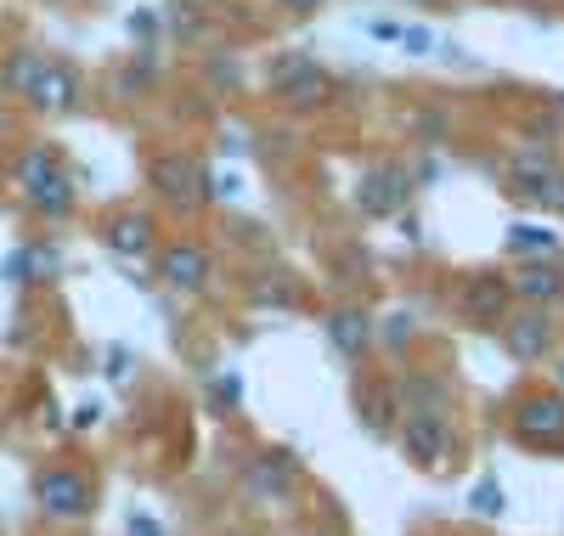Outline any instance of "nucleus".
<instances>
[{
	"label": "nucleus",
	"mask_w": 564,
	"mask_h": 536,
	"mask_svg": "<svg viewBox=\"0 0 564 536\" xmlns=\"http://www.w3.org/2000/svg\"><path fill=\"white\" fill-rule=\"evenodd\" d=\"M209 401L231 412V407L243 401V378H238V373H215V378H209Z\"/></svg>",
	"instance_id": "5701e85b"
},
{
	"label": "nucleus",
	"mask_w": 564,
	"mask_h": 536,
	"mask_svg": "<svg viewBox=\"0 0 564 536\" xmlns=\"http://www.w3.org/2000/svg\"><path fill=\"white\" fill-rule=\"evenodd\" d=\"M384 339H390V345H406V339H412V317H406V311H395V317H390V328H384Z\"/></svg>",
	"instance_id": "cd10ccee"
},
{
	"label": "nucleus",
	"mask_w": 564,
	"mask_h": 536,
	"mask_svg": "<svg viewBox=\"0 0 564 536\" xmlns=\"http://www.w3.org/2000/svg\"><path fill=\"white\" fill-rule=\"evenodd\" d=\"M63 266L57 249H40V243H29V249H18L7 266H0V277H12V282H40V277H52Z\"/></svg>",
	"instance_id": "f3484780"
},
{
	"label": "nucleus",
	"mask_w": 564,
	"mask_h": 536,
	"mask_svg": "<svg viewBox=\"0 0 564 536\" xmlns=\"http://www.w3.org/2000/svg\"><path fill=\"white\" fill-rule=\"evenodd\" d=\"M23 96H29V108H40V114H74L79 108V79L63 63H45Z\"/></svg>",
	"instance_id": "9b49d317"
},
{
	"label": "nucleus",
	"mask_w": 564,
	"mask_h": 536,
	"mask_svg": "<svg viewBox=\"0 0 564 536\" xmlns=\"http://www.w3.org/2000/svg\"><path fill=\"white\" fill-rule=\"evenodd\" d=\"M390 418H395V389H390V384L367 389V396H361V424H367L372 435H384V429H390Z\"/></svg>",
	"instance_id": "412c9836"
},
{
	"label": "nucleus",
	"mask_w": 564,
	"mask_h": 536,
	"mask_svg": "<svg viewBox=\"0 0 564 536\" xmlns=\"http://www.w3.org/2000/svg\"><path fill=\"white\" fill-rule=\"evenodd\" d=\"M18 192H23V204L40 210L45 221H63L74 210V175L45 153V148H29L18 159Z\"/></svg>",
	"instance_id": "f257e3e1"
},
{
	"label": "nucleus",
	"mask_w": 564,
	"mask_h": 536,
	"mask_svg": "<svg viewBox=\"0 0 564 536\" xmlns=\"http://www.w3.org/2000/svg\"><path fill=\"white\" fill-rule=\"evenodd\" d=\"M401 401L417 412H446V384L441 378H406L401 384Z\"/></svg>",
	"instance_id": "aec40b11"
},
{
	"label": "nucleus",
	"mask_w": 564,
	"mask_h": 536,
	"mask_svg": "<svg viewBox=\"0 0 564 536\" xmlns=\"http://www.w3.org/2000/svg\"><path fill=\"white\" fill-rule=\"evenodd\" d=\"M124 530H130V536H164V525H159V519H153V514H148V508H135V514H130V525H124Z\"/></svg>",
	"instance_id": "a878e982"
},
{
	"label": "nucleus",
	"mask_w": 564,
	"mask_h": 536,
	"mask_svg": "<svg viewBox=\"0 0 564 536\" xmlns=\"http://www.w3.org/2000/svg\"><path fill=\"white\" fill-rule=\"evenodd\" d=\"M322 333L334 339V351H339V356H350V362H356V356L372 345V317H367L361 305H339V311H327Z\"/></svg>",
	"instance_id": "4468645a"
},
{
	"label": "nucleus",
	"mask_w": 564,
	"mask_h": 536,
	"mask_svg": "<svg viewBox=\"0 0 564 536\" xmlns=\"http://www.w3.org/2000/svg\"><path fill=\"white\" fill-rule=\"evenodd\" d=\"M45 68V52H12L7 57V68H0V85H7L12 96H23L29 85H34V74Z\"/></svg>",
	"instance_id": "6ab92c4d"
},
{
	"label": "nucleus",
	"mask_w": 564,
	"mask_h": 536,
	"mask_svg": "<svg viewBox=\"0 0 564 536\" xmlns=\"http://www.w3.org/2000/svg\"><path fill=\"white\" fill-rule=\"evenodd\" d=\"M508 249L513 255H531V260H547V255H558V232H547L536 221H513L508 226Z\"/></svg>",
	"instance_id": "a211bd4d"
},
{
	"label": "nucleus",
	"mask_w": 564,
	"mask_h": 536,
	"mask_svg": "<svg viewBox=\"0 0 564 536\" xmlns=\"http://www.w3.org/2000/svg\"><path fill=\"white\" fill-rule=\"evenodd\" d=\"M417 181H423V186H435V181H441V164H435V159H423V164H417Z\"/></svg>",
	"instance_id": "c756f323"
},
{
	"label": "nucleus",
	"mask_w": 564,
	"mask_h": 536,
	"mask_svg": "<svg viewBox=\"0 0 564 536\" xmlns=\"http://www.w3.org/2000/svg\"><path fill=\"white\" fill-rule=\"evenodd\" d=\"M508 294L525 300V305H547V300L564 294V277H558L547 260H531V266H520V271L508 277Z\"/></svg>",
	"instance_id": "2eb2a0df"
},
{
	"label": "nucleus",
	"mask_w": 564,
	"mask_h": 536,
	"mask_svg": "<svg viewBox=\"0 0 564 536\" xmlns=\"http://www.w3.org/2000/svg\"><path fill=\"white\" fill-rule=\"evenodd\" d=\"M305 63H311V57H305V52H282V57H276V63H271V68H265V79H271V90H276V85H282V79H294V74H300V68H305Z\"/></svg>",
	"instance_id": "b1692460"
},
{
	"label": "nucleus",
	"mask_w": 564,
	"mask_h": 536,
	"mask_svg": "<svg viewBox=\"0 0 564 536\" xmlns=\"http://www.w3.org/2000/svg\"><path fill=\"white\" fill-rule=\"evenodd\" d=\"M159 277L170 282V288H204L209 277H215V260H209V249L204 243H193V237H181V243H170V249L159 255Z\"/></svg>",
	"instance_id": "6e6552de"
},
{
	"label": "nucleus",
	"mask_w": 564,
	"mask_h": 536,
	"mask_svg": "<svg viewBox=\"0 0 564 536\" xmlns=\"http://www.w3.org/2000/svg\"><path fill=\"white\" fill-rule=\"evenodd\" d=\"M102 243H108L119 260L153 255V215H148V210H113V215L102 221Z\"/></svg>",
	"instance_id": "1a4fd4ad"
},
{
	"label": "nucleus",
	"mask_w": 564,
	"mask_h": 536,
	"mask_svg": "<svg viewBox=\"0 0 564 536\" xmlns=\"http://www.w3.org/2000/svg\"><path fill=\"white\" fill-rule=\"evenodd\" d=\"M508 429L520 435L525 447H564V396H558V389H547V396L513 401Z\"/></svg>",
	"instance_id": "7ed1b4c3"
},
{
	"label": "nucleus",
	"mask_w": 564,
	"mask_h": 536,
	"mask_svg": "<svg viewBox=\"0 0 564 536\" xmlns=\"http://www.w3.org/2000/svg\"><path fill=\"white\" fill-rule=\"evenodd\" d=\"M463 317L468 322H497L508 311V277H491V271H475L463 282V294H457Z\"/></svg>",
	"instance_id": "f8f14e48"
},
{
	"label": "nucleus",
	"mask_w": 564,
	"mask_h": 536,
	"mask_svg": "<svg viewBox=\"0 0 564 536\" xmlns=\"http://www.w3.org/2000/svg\"><path fill=\"white\" fill-rule=\"evenodd\" d=\"M558 103H564V96H558Z\"/></svg>",
	"instance_id": "2f4dec72"
},
{
	"label": "nucleus",
	"mask_w": 564,
	"mask_h": 536,
	"mask_svg": "<svg viewBox=\"0 0 564 536\" xmlns=\"http://www.w3.org/2000/svg\"><path fill=\"white\" fill-rule=\"evenodd\" d=\"M513 192L531 204H547V210H564V175L542 159V153H520L513 159Z\"/></svg>",
	"instance_id": "9d476101"
},
{
	"label": "nucleus",
	"mask_w": 564,
	"mask_h": 536,
	"mask_svg": "<svg viewBox=\"0 0 564 536\" xmlns=\"http://www.w3.org/2000/svg\"><path fill=\"white\" fill-rule=\"evenodd\" d=\"M468 508H475L480 519H497V514L508 508V497H502V485H497V480H480L475 492H468Z\"/></svg>",
	"instance_id": "4be33fe9"
},
{
	"label": "nucleus",
	"mask_w": 564,
	"mask_h": 536,
	"mask_svg": "<svg viewBox=\"0 0 564 536\" xmlns=\"http://www.w3.org/2000/svg\"><path fill=\"white\" fill-rule=\"evenodd\" d=\"M497 333H502V351H508L513 362H542V356L553 351V322H547L536 305L502 311V317H497Z\"/></svg>",
	"instance_id": "423d86ee"
},
{
	"label": "nucleus",
	"mask_w": 564,
	"mask_h": 536,
	"mask_svg": "<svg viewBox=\"0 0 564 536\" xmlns=\"http://www.w3.org/2000/svg\"><path fill=\"white\" fill-rule=\"evenodd\" d=\"M401 452L417 463V469H441L446 463V452H452V424H446V412H417V407H406V418H401Z\"/></svg>",
	"instance_id": "20e7f679"
},
{
	"label": "nucleus",
	"mask_w": 564,
	"mask_h": 536,
	"mask_svg": "<svg viewBox=\"0 0 564 536\" xmlns=\"http://www.w3.org/2000/svg\"><path fill=\"white\" fill-rule=\"evenodd\" d=\"M294 480H300L294 452H260L254 469H249V492L265 497V503H276V497H289V492H294Z\"/></svg>",
	"instance_id": "ddd939ff"
},
{
	"label": "nucleus",
	"mask_w": 564,
	"mask_h": 536,
	"mask_svg": "<svg viewBox=\"0 0 564 536\" xmlns=\"http://www.w3.org/2000/svg\"><path fill=\"white\" fill-rule=\"evenodd\" d=\"M148 181L159 186V199L175 204V210H198V204H204V164H193L186 153H164V159H153Z\"/></svg>",
	"instance_id": "0eeeda50"
},
{
	"label": "nucleus",
	"mask_w": 564,
	"mask_h": 536,
	"mask_svg": "<svg viewBox=\"0 0 564 536\" xmlns=\"http://www.w3.org/2000/svg\"><path fill=\"white\" fill-rule=\"evenodd\" d=\"M271 96H276L282 108H316V103H327V96H334V79H327L316 63H305L294 79H282Z\"/></svg>",
	"instance_id": "dca6fc26"
},
{
	"label": "nucleus",
	"mask_w": 564,
	"mask_h": 536,
	"mask_svg": "<svg viewBox=\"0 0 564 536\" xmlns=\"http://www.w3.org/2000/svg\"><path fill=\"white\" fill-rule=\"evenodd\" d=\"M130 373H135V356H130L124 345H113V351H108V378H113V384H124Z\"/></svg>",
	"instance_id": "393cba45"
},
{
	"label": "nucleus",
	"mask_w": 564,
	"mask_h": 536,
	"mask_svg": "<svg viewBox=\"0 0 564 536\" xmlns=\"http://www.w3.org/2000/svg\"><path fill=\"white\" fill-rule=\"evenodd\" d=\"M406 199H412V170H406V164L379 159V164H367V170H361V181H356V210H361V215H372V221L401 215V210H406Z\"/></svg>",
	"instance_id": "f03ea898"
},
{
	"label": "nucleus",
	"mask_w": 564,
	"mask_h": 536,
	"mask_svg": "<svg viewBox=\"0 0 564 536\" xmlns=\"http://www.w3.org/2000/svg\"><path fill=\"white\" fill-rule=\"evenodd\" d=\"M395 40L406 45V52H412V57H423V52H430V45H435V40H430V29H401Z\"/></svg>",
	"instance_id": "bb28decb"
},
{
	"label": "nucleus",
	"mask_w": 564,
	"mask_h": 536,
	"mask_svg": "<svg viewBox=\"0 0 564 536\" xmlns=\"http://www.w3.org/2000/svg\"><path fill=\"white\" fill-rule=\"evenodd\" d=\"M153 29H159V18H153V12H135V18H130V34H141V40H148Z\"/></svg>",
	"instance_id": "c85d7f7f"
},
{
	"label": "nucleus",
	"mask_w": 564,
	"mask_h": 536,
	"mask_svg": "<svg viewBox=\"0 0 564 536\" xmlns=\"http://www.w3.org/2000/svg\"><path fill=\"white\" fill-rule=\"evenodd\" d=\"M34 503L45 519H85L90 514V480L74 469H40L34 474Z\"/></svg>",
	"instance_id": "39448f33"
},
{
	"label": "nucleus",
	"mask_w": 564,
	"mask_h": 536,
	"mask_svg": "<svg viewBox=\"0 0 564 536\" xmlns=\"http://www.w3.org/2000/svg\"><path fill=\"white\" fill-rule=\"evenodd\" d=\"M276 7H289V12H316L322 0H276Z\"/></svg>",
	"instance_id": "7c9ffc66"
}]
</instances>
